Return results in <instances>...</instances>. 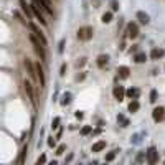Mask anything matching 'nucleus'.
Here are the masks:
<instances>
[{
	"mask_svg": "<svg viewBox=\"0 0 165 165\" xmlns=\"http://www.w3.org/2000/svg\"><path fill=\"white\" fill-rule=\"evenodd\" d=\"M30 38V43L33 45V48H35V51H37V55L40 56V61H46V51H45V45L40 41V38L35 35V33H30L28 35Z\"/></svg>",
	"mask_w": 165,
	"mask_h": 165,
	"instance_id": "f257e3e1",
	"label": "nucleus"
},
{
	"mask_svg": "<svg viewBox=\"0 0 165 165\" xmlns=\"http://www.w3.org/2000/svg\"><path fill=\"white\" fill-rule=\"evenodd\" d=\"M78 38L81 41H88L93 38V28L91 27H82V28L78 30Z\"/></svg>",
	"mask_w": 165,
	"mask_h": 165,
	"instance_id": "f03ea898",
	"label": "nucleus"
},
{
	"mask_svg": "<svg viewBox=\"0 0 165 165\" xmlns=\"http://www.w3.org/2000/svg\"><path fill=\"white\" fill-rule=\"evenodd\" d=\"M18 5H20V8H22V12L27 15V18L28 20H32L33 16V10H32V4H27V0H18Z\"/></svg>",
	"mask_w": 165,
	"mask_h": 165,
	"instance_id": "7ed1b4c3",
	"label": "nucleus"
},
{
	"mask_svg": "<svg viewBox=\"0 0 165 165\" xmlns=\"http://www.w3.org/2000/svg\"><path fill=\"white\" fill-rule=\"evenodd\" d=\"M152 117H154L155 122H164L165 121V107L164 106L155 107V109L152 111Z\"/></svg>",
	"mask_w": 165,
	"mask_h": 165,
	"instance_id": "20e7f679",
	"label": "nucleus"
},
{
	"mask_svg": "<svg viewBox=\"0 0 165 165\" xmlns=\"http://www.w3.org/2000/svg\"><path fill=\"white\" fill-rule=\"evenodd\" d=\"M23 86H25V93L28 94V99H30V103H32V106L37 107V101H35V91H33L32 82H30V81H25Z\"/></svg>",
	"mask_w": 165,
	"mask_h": 165,
	"instance_id": "39448f33",
	"label": "nucleus"
},
{
	"mask_svg": "<svg viewBox=\"0 0 165 165\" xmlns=\"http://www.w3.org/2000/svg\"><path fill=\"white\" fill-rule=\"evenodd\" d=\"M28 28L32 30V32L35 33V35H37L38 38H40V41H41V43H43V45H45V46L48 45V41H46V38H45V35H43V32H41V30L38 28L37 25H35V23H32V22H30V23H28Z\"/></svg>",
	"mask_w": 165,
	"mask_h": 165,
	"instance_id": "423d86ee",
	"label": "nucleus"
},
{
	"mask_svg": "<svg viewBox=\"0 0 165 165\" xmlns=\"http://www.w3.org/2000/svg\"><path fill=\"white\" fill-rule=\"evenodd\" d=\"M23 63H25V68H27V73L30 74V78H32V79L38 78V76H37V66H35V63H32V60H28V58H27Z\"/></svg>",
	"mask_w": 165,
	"mask_h": 165,
	"instance_id": "0eeeda50",
	"label": "nucleus"
},
{
	"mask_svg": "<svg viewBox=\"0 0 165 165\" xmlns=\"http://www.w3.org/2000/svg\"><path fill=\"white\" fill-rule=\"evenodd\" d=\"M32 10H33V15L38 18V22H40L43 27H46V20H45V16H43V10H40V7H38L37 4H33V2H32Z\"/></svg>",
	"mask_w": 165,
	"mask_h": 165,
	"instance_id": "6e6552de",
	"label": "nucleus"
},
{
	"mask_svg": "<svg viewBox=\"0 0 165 165\" xmlns=\"http://www.w3.org/2000/svg\"><path fill=\"white\" fill-rule=\"evenodd\" d=\"M157 160H159V152H157L155 147H148L147 148V162L150 165L157 164Z\"/></svg>",
	"mask_w": 165,
	"mask_h": 165,
	"instance_id": "1a4fd4ad",
	"label": "nucleus"
},
{
	"mask_svg": "<svg viewBox=\"0 0 165 165\" xmlns=\"http://www.w3.org/2000/svg\"><path fill=\"white\" fill-rule=\"evenodd\" d=\"M126 33H127L129 38H137L139 37V27H137V23L131 22V23L127 25V28H126Z\"/></svg>",
	"mask_w": 165,
	"mask_h": 165,
	"instance_id": "9d476101",
	"label": "nucleus"
},
{
	"mask_svg": "<svg viewBox=\"0 0 165 165\" xmlns=\"http://www.w3.org/2000/svg\"><path fill=\"white\" fill-rule=\"evenodd\" d=\"M35 66H37V76H38V79H40V86H41V88H45V84H46L45 70H43V66L40 65V61L35 63Z\"/></svg>",
	"mask_w": 165,
	"mask_h": 165,
	"instance_id": "9b49d317",
	"label": "nucleus"
},
{
	"mask_svg": "<svg viewBox=\"0 0 165 165\" xmlns=\"http://www.w3.org/2000/svg\"><path fill=\"white\" fill-rule=\"evenodd\" d=\"M112 96H114L116 101H124V98H126V89H124V86H116L114 89H112Z\"/></svg>",
	"mask_w": 165,
	"mask_h": 165,
	"instance_id": "f8f14e48",
	"label": "nucleus"
},
{
	"mask_svg": "<svg viewBox=\"0 0 165 165\" xmlns=\"http://www.w3.org/2000/svg\"><path fill=\"white\" fill-rule=\"evenodd\" d=\"M136 18L140 22V23H144V25H147L148 22H150V16H148L145 12H142V10H139V12L136 13Z\"/></svg>",
	"mask_w": 165,
	"mask_h": 165,
	"instance_id": "ddd939ff",
	"label": "nucleus"
},
{
	"mask_svg": "<svg viewBox=\"0 0 165 165\" xmlns=\"http://www.w3.org/2000/svg\"><path fill=\"white\" fill-rule=\"evenodd\" d=\"M117 73H119L121 79H127L129 74H131V70H129V66H119V68H117Z\"/></svg>",
	"mask_w": 165,
	"mask_h": 165,
	"instance_id": "4468645a",
	"label": "nucleus"
},
{
	"mask_svg": "<svg viewBox=\"0 0 165 165\" xmlns=\"http://www.w3.org/2000/svg\"><path fill=\"white\" fill-rule=\"evenodd\" d=\"M126 96H127L129 99H139V96H140V89H137V88H131V89L126 91Z\"/></svg>",
	"mask_w": 165,
	"mask_h": 165,
	"instance_id": "2eb2a0df",
	"label": "nucleus"
},
{
	"mask_svg": "<svg viewBox=\"0 0 165 165\" xmlns=\"http://www.w3.org/2000/svg\"><path fill=\"white\" fill-rule=\"evenodd\" d=\"M134 61H136L137 65L145 63V61H147V53H144V51H137V53L134 55Z\"/></svg>",
	"mask_w": 165,
	"mask_h": 165,
	"instance_id": "dca6fc26",
	"label": "nucleus"
},
{
	"mask_svg": "<svg viewBox=\"0 0 165 165\" xmlns=\"http://www.w3.org/2000/svg\"><path fill=\"white\" fill-rule=\"evenodd\" d=\"M165 56V50H159V48H154L150 51V58L152 60H160V58Z\"/></svg>",
	"mask_w": 165,
	"mask_h": 165,
	"instance_id": "f3484780",
	"label": "nucleus"
},
{
	"mask_svg": "<svg viewBox=\"0 0 165 165\" xmlns=\"http://www.w3.org/2000/svg\"><path fill=\"white\" fill-rule=\"evenodd\" d=\"M107 61H109V56H107V55H99L98 56V66L99 68H104V66L107 65Z\"/></svg>",
	"mask_w": 165,
	"mask_h": 165,
	"instance_id": "a211bd4d",
	"label": "nucleus"
},
{
	"mask_svg": "<svg viewBox=\"0 0 165 165\" xmlns=\"http://www.w3.org/2000/svg\"><path fill=\"white\" fill-rule=\"evenodd\" d=\"M106 148V142L104 140H99V142H96V144H93V152H101V150H104Z\"/></svg>",
	"mask_w": 165,
	"mask_h": 165,
	"instance_id": "6ab92c4d",
	"label": "nucleus"
},
{
	"mask_svg": "<svg viewBox=\"0 0 165 165\" xmlns=\"http://www.w3.org/2000/svg\"><path fill=\"white\" fill-rule=\"evenodd\" d=\"M139 107H140V104H139V101L137 99H132L131 103H129V112H137L139 111Z\"/></svg>",
	"mask_w": 165,
	"mask_h": 165,
	"instance_id": "aec40b11",
	"label": "nucleus"
},
{
	"mask_svg": "<svg viewBox=\"0 0 165 165\" xmlns=\"http://www.w3.org/2000/svg\"><path fill=\"white\" fill-rule=\"evenodd\" d=\"M71 99H73V94H71V93H65V94L61 96V106H68V104L71 103Z\"/></svg>",
	"mask_w": 165,
	"mask_h": 165,
	"instance_id": "412c9836",
	"label": "nucleus"
},
{
	"mask_svg": "<svg viewBox=\"0 0 165 165\" xmlns=\"http://www.w3.org/2000/svg\"><path fill=\"white\" fill-rule=\"evenodd\" d=\"M117 122H121V127H127L129 126V119H126L122 114L117 116Z\"/></svg>",
	"mask_w": 165,
	"mask_h": 165,
	"instance_id": "4be33fe9",
	"label": "nucleus"
},
{
	"mask_svg": "<svg viewBox=\"0 0 165 165\" xmlns=\"http://www.w3.org/2000/svg\"><path fill=\"white\" fill-rule=\"evenodd\" d=\"M101 20H103V23H111L112 22V12H106Z\"/></svg>",
	"mask_w": 165,
	"mask_h": 165,
	"instance_id": "5701e85b",
	"label": "nucleus"
},
{
	"mask_svg": "<svg viewBox=\"0 0 165 165\" xmlns=\"http://www.w3.org/2000/svg\"><path fill=\"white\" fill-rule=\"evenodd\" d=\"M117 152H119V150H112V152L106 154V162H112V160H114L116 155H117Z\"/></svg>",
	"mask_w": 165,
	"mask_h": 165,
	"instance_id": "b1692460",
	"label": "nucleus"
},
{
	"mask_svg": "<svg viewBox=\"0 0 165 165\" xmlns=\"http://www.w3.org/2000/svg\"><path fill=\"white\" fill-rule=\"evenodd\" d=\"M157 98H159V94H157V89H152V91H150V99H148V101H150L152 104H155L157 103Z\"/></svg>",
	"mask_w": 165,
	"mask_h": 165,
	"instance_id": "393cba45",
	"label": "nucleus"
},
{
	"mask_svg": "<svg viewBox=\"0 0 165 165\" xmlns=\"http://www.w3.org/2000/svg\"><path fill=\"white\" fill-rule=\"evenodd\" d=\"M144 160H147V152H140L139 155L136 157V162L140 164V162H144Z\"/></svg>",
	"mask_w": 165,
	"mask_h": 165,
	"instance_id": "a878e982",
	"label": "nucleus"
},
{
	"mask_svg": "<svg viewBox=\"0 0 165 165\" xmlns=\"http://www.w3.org/2000/svg\"><path fill=\"white\" fill-rule=\"evenodd\" d=\"M65 43H66L65 38H63V40H60V43H58V53H60V55L65 51Z\"/></svg>",
	"mask_w": 165,
	"mask_h": 165,
	"instance_id": "bb28decb",
	"label": "nucleus"
},
{
	"mask_svg": "<svg viewBox=\"0 0 165 165\" xmlns=\"http://www.w3.org/2000/svg\"><path fill=\"white\" fill-rule=\"evenodd\" d=\"M60 121H61L60 117H55V119H53V122H51V129H53V131L60 127Z\"/></svg>",
	"mask_w": 165,
	"mask_h": 165,
	"instance_id": "cd10ccee",
	"label": "nucleus"
},
{
	"mask_svg": "<svg viewBox=\"0 0 165 165\" xmlns=\"http://www.w3.org/2000/svg\"><path fill=\"white\" fill-rule=\"evenodd\" d=\"M91 131H93V129H91V126H84V127L81 129V136H88Z\"/></svg>",
	"mask_w": 165,
	"mask_h": 165,
	"instance_id": "c85d7f7f",
	"label": "nucleus"
},
{
	"mask_svg": "<svg viewBox=\"0 0 165 165\" xmlns=\"http://www.w3.org/2000/svg\"><path fill=\"white\" fill-rule=\"evenodd\" d=\"M66 150V145L65 144H61V145H58V148H56V155H61L63 152Z\"/></svg>",
	"mask_w": 165,
	"mask_h": 165,
	"instance_id": "c756f323",
	"label": "nucleus"
},
{
	"mask_svg": "<svg viewBox=\"0 0 165 165\" xmlns=\"http://www.w3.org/2000/svg\"><path fill=\"white\" fill-rule=\"evenodd\" d=\"M111 7H112V12L119 10V4H117V0H111Z\"/></svg>",
	"mask_w": 165,
	"mask_h": 165,
	"instance_id": "7c9ffc66",
	"label": "nucleus"
},
{
	"mask_svg": "<svg viewBox=\"0 0 165 165\" xmlns=\"http://www.w3.org/2000/svg\"><path fill=\"white\" fill-rule=\"evenodd\" d=\"M25 155H27V145L23 147V150H22V157H20V164H25Z\"/></svg>",
	"mask_w": 165,
	"mask_h": 165,
	"instance_id": "2f4dec72",
	"label": "nucleus"
},
{
	"mask_svg": "<svg viewBox=\"0 0 165 165\" xmlns=\"http://www.w3.org/2000/svg\"><path fill=\"white\" fill-rule=\"evenodd\" d=\"M137 51H139V46H137V45H132L131 48H129V53H131V55H132V53L136 55Z\"/></svg>",
	"mask_w": 165,
	"mask_h": 165,
	"instance_id": "473e14b6",
	"label": "nucleus"
},
{
	"mask_svg": "<svg viewBox=\"0 0 165 165\" xmlns=\"http://www.w3.org/2000/svg\"><path fill=\"white\" fill-rule=\"evenodd\" d=\"M48 147H56V140H55L53 137H50L48 139Z\"/></svg>",
	"mask_w": 165,
	"mask_h": 165,
	"instance_id": "72a5a7b5",
	"label": "nucleus"
},
{
	"mask_svg": "<svg viewBox=\"0 0 165 165\" xmlns=\"http://www.w3.org/2000/svg\"><path fill=\"white\" fill-rule=\"evenodd\" d=\"M65 73H66V65L63 63L61 68H60V76H65Z\"/></svg>",
	"mask_w": 165,
	"mask_h": 165,
	"instance_id": "f704fd0d",
	"label": "nucleus"
},
{
	"mask_svg": "<svg viewBox=\"0 0 165 165\" xmlns=\"http://www.w3.org/2000/svg\"><path fill=\"white\" fill-rule=\"evenodd\" d=\"M45 162H46V157H45V155H41L40 159H38V160H37V165H40V164H45Z\"/></svg>",
	"mask_w": 165,
	"mask_h": 165,
	"instance_id": "c9c22d12",
	"label": "nucleus"
},
{
	"mask_svg": "<svg viewBox=\"0 0 165 165\" xmlns=\"http://www.w3.org/2000/svg\"><path fill=\"white\" fill-rule=\"evenodd\" d=\"M84 65H86V58H82L81 61H78V63H76V66H78V68H79V66H84Z\"/></svg>",
	"mask_w": 165,
	"mask_h": 165,
	"instance_id": "e433bc0d",
	"label": "nucleus"
},
{
	"mask_svg": "<svg viewBox=\"0 0 165 165\" xmlns=\"http://www.w3.org/2000/svg\"><path fill=\"white\" fill-rule=\"evenodd\" d=\"M74 116H76L78 119H82V117H84V114H82L81 111H76V112H74Z\"/></svg>",
	"mask_w": 165,
	"mask_h": 165,
	"instance_id": "4c0bfd02",
	"label": "nucleus"
},
{
	"mask_svg": "<svg viewBox=\"0 0 165 165\" xmlns=\"http://www.w3.org/2000/svg\"><path fill=\"white\" fill-rule=\"evenodd\" d=\"M71 160H73V154H71V155H68V157H66V162H71Z\"/></svg>",
	"mask_w": 165,
	"mask_h": 165,
	"instance_id": "58836bf2",
	"label": "nucleus"
},
{
	"mask_svg": "<svg viewBox=\"0 0 165 165\" xmlns=\"http://www.w3.org/2000/svg\"><path fill=\"white\" fill-rule=\"evenodd\" d=\"M45 2H48V4H50V5H51V2H50V0H45Z\"/></svg>",
	"mask_w": 165,
	"mask_h": 165,
	"instance_id": "ea45409f",
	"label": "nucleus"
}]
</instances>
